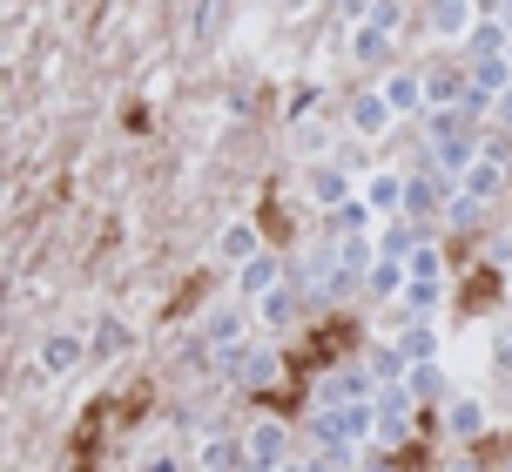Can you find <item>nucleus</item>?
<instances>
[{
  "mask_svg": "<svg viewBox=\"0 0 512 472\" xmlns=\"http://www.w3.org/2000/svg\"><path fill=\"white\" fill-rule=\"evenodd\" d=\"M384 122H391V102H378V95H364V102H358V129H364V135H378Z\"/></svg>",
  "mask_w": 512,
  "mask_h": 472,
  "instance_id": "3",
  "label": "nucleus"
},
{
  "mask_svg": "<svg viewBox=\"0 0 512 472\" xmlns=\"http://www.w3.org/2000/svg\"><path fill=\"white\" fill-rule=\"evenodd\" d=\"M438 34H465V0H438Z\"/></svg>",
  "mask_w": 512,
  "mask_h": 472,
  "instance_id": "7",
  "label": "nucleus"
},
{
  "mask_svg": "<svg viewBox=\"0 0 512 472\" xmlns=\"http://www.w3.org/2000/svg\"><path fill=\"white\" fill-rule=\"evenodd\" d=\"M277 7H283V14H304V7H310V0H277Z\"/></svg>",
  "mask_w": 512,
  "mask_h": 472,
  "instance_id": "12",
  "label": "nucleus"
},
{
  "mask_svg": "<svg viewBox=\"0 0 512 472\" xmlns=\"http://www.w3.org/2000/svg\"><path fill=\"white\" fill-rule=\"evenodd\" d=\"M250 459L256 466H277L283 459V425H256L250 432Z\"/></svg>",
  "mask_w": 512,
  "mask_h": 472,
  "instance_id": "1",
  "label": "nucleus"
},
{
  "mask_svg": "<svg viewBox=\"0 0 512 472\" xmlns=\"http://www.w3.org/2000/svg\"><path fill=\"white\" fill-rule=\"evenodd\" d=\"M75 358H81V344H75V338H48V344H41V365H48V371H68Z\"/></svg>",
  "mask_w": 512,
  "mask_h": 472,
  "instance_id": "2",
  "label": "nucleus"
},
{
  "mask_svg": "<svg viewBox=\"0 0 512 472\" xmlns=\"http://www.w3.org/2000/svg\"><path fill=\"white\" fill-rule=\"evenodd\" d=\"M384 102H391V108H411V102H418V81H411V75H398L391 88H384Z\"/></svg>",
  "mask_w": 512,
  "mask_h": 472,
  "instance_id": "8",
  "label": "nucleus"
},
{
  "mask_svg": "<svg viewBox=\"0 0 512 472\" xmlns=\"http://www.w3.org/2000/svg\"><path fill=\"white\" fill-rule=\"evenodd\" d=\"M499 365H512V331H506V338H499Z\"/></svg>",
  "mask_w": 512,
  "mask_h": 472,
  "instance_id": "11",
  "label": "nucleus"
},
{
  "mask_svg": "<svg viewBox=\"0 0 512 472\" xmlns=\"http://www.w3.org/2000/svg\"><path fill=\"white\" fill-rule=\"evenodd\" d=\"M479 419H486V412H479L472 398H459V405H452V425H459V432H479Z\"/></svg>",
  "mask_w": 512,
  "mask_h": 472,
  "instance_id": "9",
  "label": "nucleus"
},
{
  "mask_svg": "<svg viewBox=\"0 0 512 472\" xmlns=\"http://www.w3.org/2000/svg\"><path fill=\"white\" fill-rule=\"evenodd\" d=\"M465 189H472V196H492V189H499V162H472V169H465Z\"/></svg>",
  "mask_w": 512,
  "mask_h": 472,
  "instance_id": "4",
  "label": "nucleus"
},
{
  "mask_svg": "<svg viewBox=\"0 0 512 472\" xmlns=\"http://www.w3.org/2000/svg\"><path fill=\"white\" fill-rule=\"evenodd\" d=\"M371 203H378V210H398V203H405L398 176H371Z\"/></svg>",
  "mask_w": 512,
  "mask_h": 472,
  "instance_id": "6",
  "label": "nucleus"
},
{
  "mask_svg": "<svg viewBox=\"0 0 512 472\" xmlns=\"http://www.w3.org/2000/svg\"><path fill=\"white\" fill-rule=\"evenodd\" d=\"M256 250V230L250 223H230V230H223V257H250Z\"/></svg>",
  "mask_w": 512,
  "mask_h": 472,
  "instance_id": "5",
  "label": "nucleus"
},
{
  "mask_svg": "<svg viewBox=\"0 0 512 472\" xmlns=\"http://www.w3.org/2000/svg\"><path fill=\"white\" fill-rule=\"evenodd\" d=\"M283 472H290V466H283Z\"/></svg>",
  "mask_w": 512,
  "mask_h": 472,
  "instance_id": "13",
  "label": "nucleus"
},
{
  "mask_svg": "<svg viewBox=\"0 0 512 472\" xmlns=\"http://www.w3.org/2000/svg\"><path fill=\"white\" fill-rule=\"evenodd\" d=\"M506 81H512V68H506V61H492V68H479V88H506Z\"/></svg>",
  "mask_w": 512,
  "mask_h": 472,
  "instance_id": "10",
  "label": "nucleus"
}]
</instances>
